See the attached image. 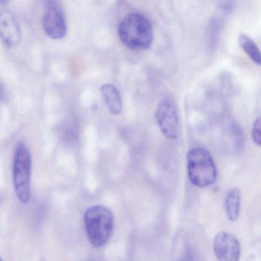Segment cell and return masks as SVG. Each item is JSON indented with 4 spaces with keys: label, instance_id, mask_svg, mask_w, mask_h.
<instances>
[{
    "label": "cell",
    "instance_id": "7c38bea8",
    "mask_svg": "<svg viewBox=\"0 0 261 261\" xmlns=\"http://www.w3.org/2000/svg\"><path fill=\"white\" fill-rule=\"evenodd\" d=\"M71 120H66L59 128V136L61 139L67 143H71L75 137V129Z\"/></svg>",
    "mask_w": 261,
    "mask_h": 261
},
{
    "label": "cell",
    "instance_id": "9c48e42d",
    "mask_svg": "<svg viewBox=\"0 0 261 261\" xmlns=\"http://www.w3.org/2000/svg\"><path fill=\"white\" fill-rule=\"evenodd\" d=\"M100 93L109 112L113 115L120 114L123 108V101L117 87L112 84H105L100 88Z\"/></svg>",
    "mask_w": 261,
    "mask_h": 261
},
{
    "label": "cell",
    "instance_id": "9a60e30c",
    "mask_svg": "<svg viewBox=\"0 0 261 261\" xmlns=\"http://www.w3.org/2000/svg\"><path fill=\"white\" fill-rule=\"evenodd\" d=\"M0 261H3L2 259H1V258H0Z\"/></svg>",
    "mask_w": 261,
    "mask_h": 261
},
{
    "label": "cell",
    "instance_id": "8992f818",
    "mask_svg": "<svg viewBox=\"0 0 261 261\" xmlns=\"http://www.w3.org/2000/svg\"><path fill=\"white\" fill-rule=\"evenodd\" d=\"M155 118L160 130L169 140H176L180 134V118L173 99L165 97L157 108Z\"/></svg>",
    "mask_w": 261,
    "mask_h": 261
},
{
    "label": "cell",
    "instance_id": "30bf717a",
    "mask_svg": "<svg viewBox=\"0 0 261 261\" xmlns=\"http://www.w3.org/2000/svg\"><path fill=\"white\" fill-rule=\"evenodd\" d=\"M241 190L238 188L230 189L225 198V210L230 221L238 220L241 210Z\"/></svg>",
    "mask_w": 261,
    "mask_h": 261
},
{
    "label": "cell",
    "instance_id": "5b68a950",
    "mask_svg": "<svg viewBox=\"0 0 261 261\" xmlns=\"http://www.w3.org/2000/svg\"><path fill=\"white\" fill-rule=\"evenodd\" d=\"M42 27L50 39L61 40L66 36L68 31L66 16L60 2L55 0L45 2Z\"/></svg>",
    "mask_w": 261,
    "mask_h": 261
},
{
    "label": "cell",
    "instance_id": "ba28073f",
    "mask_svg": "<svg viewBox=\"0 0 261 261\" xmlns=\"http://www.w3.org/2000/svg\"><path fill=\"white\" fill-rule=\"evenodd\" d=\"M0 39L10 48L17 46L22 39V30L17 18L6 9L0 10Z\"/></svg>",
    "mask_w": 261,
    "mask_h": 261
},
{
    "label": "cell",
    "instance_id": "7a4b0ae2",
    "mask_svg": "<svg viewBox=\"0 0 261 261\" xmlns=\"http://www.w3.org/2000/svg\"><path fill=\"white\" fill-rule=\"evenodd\" d=\"M85 226L90 243L95 247H103L112 235L114 215L105 206H92L85 212Z\"/></svg>",
    "mask_w": 261,
    "mask_h": 261
},
{
    "label": "cell",
    "instance_id": "3957f363",
    "mask_svg": "<svg viewBox=\"0 0 261 261\" xmlns=\"http://www.w3.org/2000/svg\"><path fill=\"white\" fill-rule=\"evenodd\" d=\"M187 168L189 179L197 187H207L216 181V166L210 152L204 148H193L189 151Z\"/></svg>",
    "mask_w": 261,
    "mask_h": 261
},
{
    "label": "cell",
    "instance_id": "5bb4252c",
    "mask_svg": "<svg viewBox=\"0 0 261 261\" xmlns=\"http://www.w3.org/2000/svg\"><path fill=\"white\" fill-rule=\"evenodd\" d=\"M6 98V89L4 87V84L2 83L1 80H0V105H2L4 103V100Z\"/></svg>",
    "mask_w": 261,
    "mask_h": 261
},
{
    "label": "cell",
    "instance_id": "277c9868",
    "mask_svg": "<svg viewBox=\"0 0 261 261\" xmlns=\"http://www.w3.org/2000/svg\"><path fill=\"white\" fill-rule=\"evenodd\" d=\"M32 164L30 149L24 142H20L15 150L13 180L16 196L22 204H27L30 200Z\"/></svg>",
    "mask_w": 261,
    "mask_h": 261
},
{
    "label": "cell",
    "instance_id": "8fae6325",
    "mask_svg": "<svg viewBox=\"0 0 261 261\" xmlns=\"http://www.w3.org/2000/svg\"><path fill=\"white\" fill-rule=\"evenodd\" d=\"M238 44L241 49L255 64L260 65V53L259 47L250 36L245 34L240 35L238 37Z\"/></svg>",
    "mask_w": 261,
    "mask_h": 261
},
{
    "label": "cell",
    "instance_id": "6da1fadb",
    "mask_svg": "<svg viewBox=\"0 0 261 261\" xmlns=\"http://www.w3.org/2000/svg\"><path fill=\"white\" fill-rule=\"evenodd\" d=\"M118 36L129 49L144 51L152 45L153 29L146 16L140 13H129L119 23Z\"/></svg>",
    "mask_w": 261,
    "mask_h": 261
},
{
    "label": "cell",
    "instance_id": "4fadbf2b",
    "mask_svg": "<svg viewBox=\"0 0 261 261\" xmlns=\"http://www.w3.org/2000/svg\"><path fill=\"white\" fill-rule=\"evenodd\" d=\"M252 138H253V143L257 146H260V119L257 118L253 123V128H252Z\"/></svg>",
    "mask_w": 261,
    "mask_h": 261
},
{
    "label": "cell",
    "instance_id": "52a82bcc",
    "mask_svg": "<svg viewBox=\"0 0 261 261\" xmlns=\"http://www.w3.org/2000/svg\"><path fill=\"white\" fill-rule=\"evenodd\" d=\"M214 250L218 261H238L241 246L238 238L231 233L221 231L214 240Z\"/></svg>",
    "mask_w": 261,
    "mask_h": 261
}]
</instances>
